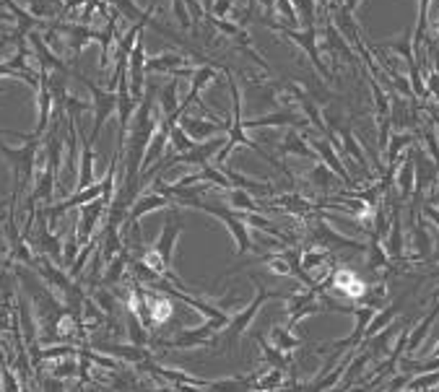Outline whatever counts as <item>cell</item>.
I'll list each match as a JSON object with an SVG mask.
<instances>
[{"instance_id":"obj_1","label":"cell","mask_w":439,"mask_h":392,"mask_svg":"<svg viewBox=\"0 0 439 392\" xmlns=\"http://www.w3.org/2000/svg\"><path fill=\"white\" fill-rule=\"evenodd\" d=\"M335 286H338L341 291H346L349 296H353V299L364 294V284H361V281L353 273H349V270H341V273H335Z\"/></svg>"}]
</instances>
